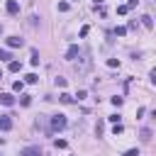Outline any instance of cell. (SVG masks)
<instances>
[{
	"mask_svg": "<svg viewBox=\"0 0 156 156\" xmlns=\"http://www.w3.org/2000/svg\"><path fill=\"white\" fill-rule=\"evenodd\" d=\"M66 124H68V119H66V115H54V117H49V132H61V129H66Z\"/></svg>",
	"mask_w": 156,
	"mask_h": 156,
	"instance_id": "1",
	"label": "cell"
},
{
	"mask_svg": "<svg viewBox=\"0 0 156 156\" xmlns=\"http://www.w3.org/2000/svg\"><path fill=\"white\" fill-rule=\"evenodd\" d=\"M90 63H93V58H90V51H83V54L78 56V61H76V71H78V73H88Z\"/></svg>",
	"mask_w": 156,
	"mask_h": 156,
	"instance_id": "2",
	"label": "cell"
},
{
	"mask_svg": "<svg viewBox=\"0 0 156 156\" xmlns=\"http://www.w3.org/2000/svg\"><path fill=\"white\" fill-rule=\"evenodd\" d=\"M80 54H83V51H80V49H78L76 44H71V46L66 49V58H68V61H76V58H78Z\"/></svg>",
	"mask_w": 156,
	"mask_h": 156,
	"instance_id": "3",
	"label": "cell"
},
{
	"mask_svg": "<svg viewBox=\"0 0 156 156\" xmlns=\"http://www.w3.org/2000/svg\"><path fill=\"white\" fill-rule=\"evenodd\" d=\"M20 156H44V154H41L39 146H24V149L20 151Z\"/></svg>",
	"mask_w": 156,
	"mask_h": 156,
	"instance_id": "4",
	"label": "cell"
},
{
	"mask_svg": "<svg viewBox=\"0 0 156 156\" xmlns=\"http://www.w3.org/2000/svg\"><path fill=\"white\" fill-rule=\"evenodd\" d=\"M5 10H7L10 15H17V12H20V2H17V0H7V2H5Z\"/></svg>",
	"mask_w": 156,
	"mask_h": 156,
	"instance_id": "5",
	"label": "cell"
},
{
	"mask_svg": "<svg viewBox=\"0 0 156 156\" xmlns=\"http://www.w3.org/2000/svg\"><path fill=\"white\" fill-rule=\"evenodd\" d=\"M7 46H10V49H17V46H24V39H20V37H7Z\"/></svg>",
	"mask_w": 156,
	"mask_h": 156,
	"instance_id": "6",
	"label": "cell"
},
{
	"mask_svg": "<svg viewBox=\"0 0 156 156\" xmlns=\"http://www.w3.org/2000/svg\"><path fill=\"white\" fill-rule=\"evenodd\" d=\"M0 129H2V132H10V129H12V119H10L7 115L0 117Z\"/></svg>",
	"mask_w": 156,
	"mask_h": 156,
	"instance_id": "7",
	"label": "cell"
},
{
	"mask_svg": "<svg viewBox=\"0 0 156 156\" xmlns=\"http://www.w3.org/2000/svg\"><path fill=\"white\" fill-rule=\"evenodd\" d=\"M0 105H7L10 107V105H15V98L10 93H0Z\"/></svg>",
	"mask_w": 156,
	"mask_h": 156,
	"instance_id": "8",
	"label": "cell"
},
{
	"mask_svg": "<svg viewBox=\"0 0 156 156\" xmlns=\"http://www.w3.org/2000/svg\"><path fill=\"white\" fill-rule=\"evenodd\" d=\"M58 100H61V102H63V105H71V102H73V100H76V98H73V95H71V93H61V98H58Z\"/></svg>",
	"mask_w": 156,
	"mask_h": 156,
	"instance_id": "9",
	"label": "cell"
},
{
	"mask_svg": "<svg viewBox=\"0 0 156 156\" xmlns=\"http://www.w3.org/2000/svg\"><path fill=\"white\" fill-rule=\"evenodd\" d=\"M141 24H144V27H149V29H151V27H154V20H151V17H149V15H144V17H141Z\"/></svg>",
	"mask_w": 156,
	"mask_h": 156,
	"instance_id": "10",
	"label": "cell"
},
{
	"mask_svg": "<svg viewBox=\"0 0 156 156\" xmlns=\"http://www.w3.org/2000/svg\"><path fill=\"white\" fill-rule=\"evenodd\" d=\"M7 68H10L12 73H17V71L22 68V63H20V61H10V66H7Z\"/></svg>",
	"mask_w": 156,
	"mask_h": 156,
	"instance_id": "11",
	"label": "cell"
},
{
	"mask_svg": "<svg viewBox=\"0 0 156 156\" xmlns=\"http://www.w3.org/2000/svg\"><path fill=\"white\" fill-rule=\"evenodd\" d=\"M22 88H24L22 80H15V83H12V90H15V93H22Z\"/></svg>",
	"mask_w": 156,
	"mask_h": 156,
	"instance_id": "12",
	"label": "cell"
},
{
	"mask_svg": "<svg viewBox=\"0 0 156 156\" xmlns=\"http://www.w3.org/2000/svg\"><path fill=\"white\" fill-rule=\"evenodd\" d=\"M110 102H112L115 107H119V105L124 102V98H119V95H115V98H110Z\"/></svg>",
	"mask_w": 156,
	"mask_h": 156,
	"instance_id": "13",
	"label": "cell"
},
{
	"mask_svg": "<svg viewBox=\"0 0 156 156\" xmlns=\"http://www.w3.org/2000/svg\"><path fill=\"white\" fill-rule=\"evenodd\" d=\"M20 102H22L24 107H27V105H32V95H22V98H20Z\"/></svg>",
	"mask_w": 156,
	"mask_h": 156,
	"instance_id": "14",
	"label": "cell"
},
{
	"mask_svg": "<svg viewBox=\"0 0 156 156\" xmlns=\"http://www.w3.org/2000/svg\"><path fill=\"white\" fill-rule=\"evenodd\" d=\"M151 139V129H141V141H149Z\"/></svg>",
	"mask_w": 156,
	"mask_h": 156,
	"instance_id": "15",
	"label": "cell"
},
{
	"mask_svg": "<svg viewBox=\"0 0 156 156\" xmlns=\"http://www.w3.org/2000/svg\"><path fill=\"white\" fill-rule=\"evenodd\" d=\"M12 56H10V51H5V49H0V61H10Z\"/></svg>",
	"mask_w": 156,
	"mask_h": 156,
	"instance_id": "16",
	"label": "cell"
},
{
	"mask_svg": "<svg viewBox=\"0 0 156 156\" xmlns=\"http://www.w3.org/2000/svg\"><path fill=\"white\" fill-rule=\"evenodd\" d=\"M29 61H32V66H39V54L32 51V58H29Z\"/></svg>",
	"mask_w": 156,
	"mask_h": 156,
	"instance_id": "17",
	"label": "cell"
},
{
	"mask_svg": "<svg viewBox=\"0 0 156 156\" xmlns=\"http://www.w3.org/2000/svg\"><path fill=\"white\" fill-rule=\"evenodd\" d=\"M37 80H39V78H37L34 73H29V76H24V83H37Z\"/></svg>",
	"mask_w": 156,
	"mask_h": 156,
	"instance_id": "18",
	"label": "cell"
},
{
	"mask_svg": "<svg viewBox=\"0 0 156 156\" xmlns=\"http://www.w3.org/2000/svg\"><path fill=\"white\" fill-rule=\"evenodd\" d=\"M54 144H56V149H66V146H68V144H66V139H56Z\"/></svg>",
	"mask_w": 156,
	"mask_h": 156,
	"instance_id": "19",
	"label": "cell"
},
{
	"mask_svg": "<svg viewBox=\"0 0 156 156\" xmlns=\"http://www.w3.org/2000/svg\"><path fill=\"white\" fill-rule=\"evenodd\" d=\"M107 66H110V68H117L119 61H117V58H107Z\"/></svg>",
	"mask_w": 156,
	"mask_h": 156,
	"instance_id": "20",
	"label": "cell"
},
{
	"mask_svg": "<svg viewBox=\"0 0 156 156\" xmlns=\"http://www.w3.org/2000/svg\"><path fill=\"white\" fill-rule=\"evenodd\" d=\"M112 132H115V134H122V132H124V127H122V124H119V122H117V124H115V127H112Z\"/></svg>",
	"mask_w": 156,
	"mask_h": 156,
	"instance_id": "21",
	"label": "cell"
},
{
	"mask_svg": "<svg viewBox=\"0 0 156 156\" xmlns=\"http://www.w3.org/2000/svg\"><path fill=\"white\" fill-rule=\"evenodd\" d=\"M124 156H139V149H127Z\"/></svg>",
	"mask_w": 156,
	"mask_h": 156,
	"instance_id": "22",
	"label": "cell"
},
{
	"mask_svg": "<svg viewBox=\"0 0 156 156\" xmlns=\"http://www.w3.org/2000/svg\"><path fill=\"white\" fill-rule=\"evenodd\" d=\"M117 12H119V15H127V12H129V7H127V5H119V7H117Z\"/></svg>",
	"mask_w": 156,
	"mask_h": 156,
	"instance_id": "23",
	"label": "cell"
},
{
	"mask_svg": "<svg viewBox=\"0 0 156 156\" xmlns=\"http://www.w3.org/2000/svg\"><path fill=\"white\" fill-rule=\"evenodd\" d=\"M115 34H119V37H124V34H127V27H117V29H115Z\"/></svg>",
	"mask_w": 156,
	"mask_h": 156,
	"instance_id": "24",
	"label": "cell"
},
{
	"mask_svg": "<svg viewBox=\"0 0 156 156\" xmlns=\"http://www.w3.org/2000/svg\"><path fill=\"white\" fill-rule=\"evenodd\" d=\"M68 10V2H58V12H66Z\"/></svg>",
	"mask_w": 156,
	"mask_h": 156,
	"instance_id": "25",
	"label": "cell"
},
{
	"mask_svg": "<svg viewBox=\"0 0 156 156\" xmlns=\"http://www.w3.org/2000/svg\"><path fill=\"white\" fill-rule=\"evenodd\" d=\"M56 85L58 88H66V78H56Z\"/></svg>",
	"mask_w": 156,
	"mask_h": 156,
	"instance_id": "26",
	"label": "cell"
},
{
	"mask_svg": "<svg viewBox=\"0 0 156 156\" xmlns=\"http://www.w3.org/2000/svg\"><path fill=\"white\" fill-rule=\"evenodd\" d=\"M107 119H110V122H112V124H117V122H119V115H110V117H107Z\"/></svg>",
	"mask_w": 156,
	"mask_h": 156,
	"instance_id": "27",
	"label": "cell"
},
{
	"mask_svg": "<svg viewBox=\"0 0 156 156\" xmlns=\"http://www.w3.org/2000/svg\"><path fill=\"white\" fill-rule=\"evenodd\" d=\"M151 83H154V85H156V68H154V71H151Z\"/></svg>",
	"mask_w": 156,
	"mask_h": 156,
	"instance_id": "28",
	"label": "cell"
},
{
	"mask_svg": "<svg viewBox=\"0 0 156 156\" xmlns=\"http://www.w3.org/2000/svg\"><path fill=\"white\" fill-rule=\"evenodd\" d=\"M0 34H2V27H0Z\"/></svg>",
	"mask_w": 156,
	"mask_h": 156,
	"instance_id": "29",
	"label": "cell"
},
{
	"mask_svg": "<svg viewBox=\"0 0 156 156\" xmlns=\"http://www.w3.org/2000/svg\"><path fill=\"white\" fill-rule=\"evenodd\" d=\"M0 78H2V71H0Z\"/></svg>",
	"mask_w": 156,
	"mask_h": 156,
	"instance_id": "30",
	"label": "cell"
}]
</instances>
